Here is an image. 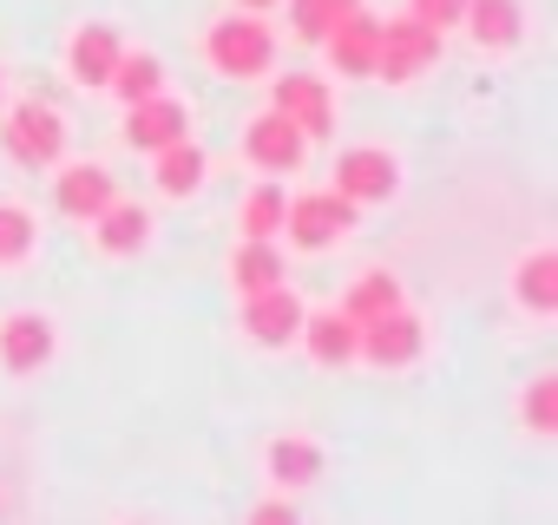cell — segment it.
Instances as JSON below:
<instances>
[{"instance_id":"277c9868","label":"cell","mask_w":558,"mask_h":525,"mask_svg":"<svg viewBox=\"0 0 558 525\" xmlns=\"http://www.w3.org/2000/svg\"><path fill=\"white\" fill-rule=\"evenodd\" d=\"M349 223H355V204H349L342 191H316V197H296V204H283V230H290L303 249H323V243H336Z\"/></svg>"},{"instance_id":"6da1fadb","label":"cell","mask_w":558,"mask_h":525,"mask_svg":"<svg viewBox=\"0 0 558 525\" xmlns=\"http://www.w3.org/2000/svg\"><path fill=\"white\" fill-rule=\"evenodd\" d=\"M204 53H210V66H217L223 80H256V73H269L276 40H269V27H263L256 14H230V21L210 27Z\"/></svg>"},{"instance_id":"7c38bea8","label":"cell","mask_w":558,"mask_h":525,"mask_svg":"<svg viewBox=\"0 0 558 525\" xmlns=\"http://www.w3.org/2000/svg\"><path fill=\"white\" fill-rule=\"evenodd\" d=\"M171 138H184V106L165 99V93L132 99V112H125V145H138V151H165Z\"/></svg>"},{"instance_id":"e0dca14e","label":"cell","mask_w":558,"mask_h":525,"mask_svg":"<svg viewBox=\"0 0 558 525\" xmlns=\"http://www.w3.org/2000/svg\"><path fill=\"white\" fill-rule=\"evenodd\" d=\"M93 223H99V249H112V256H119V249H138V243L151 236V217H145L138 204H119V197H112Z\"/></svg>"},{"instance_id":"7a4b0ae2","label":"cell","mask_w":558,"mask_h":525,"mask_svg":"<svg viewBox=\"0 0 558 525\" xmlns=\"http://www.w3.org/2000/svg\"><path fill=\"white\" fill-rule=\"evenodd\" d=\"M8 158L14 164H27V171H40V164H53L60 151H66V119L53 112V106H40V99H27V106H14L8 112Z\"/></svg>"},{"instance_id":"2e32d148","label":"cell","mask_w":558,"mask_h":525,"mask_svg":"<svg viewBox=\"0 0 558 525\" xmlns=\"http://www.w3.org/2000/svg\"><path fill=\"white\" fill-rule=\"evenodd\" d=\"M303 329H310V355H316L323 368H342V362L362 355V329H355L342 309H323V316H310Z\"/></svg>"},{"instance_id":"d6986e66","label":"cell","mask_w":558,"mask_h":525,"mask_svg":"<svg viewBox=\"0 0 558 525\" xmlns=\"http://www.w3.org/2000/svg\"><path fill=\"white\" fill-rule=\"evenodd\" d=\"M316 473H323L316 440H276V447H269V479H276V486H310Z\"/></svg>"},{"instance_id":"83f0119b","label":"cell","mask_w":558,"mask_h":525,"mask_svg":"<svg viewBox=\"0 0 558 525\" xmlns=\"http://www.w3.org/2000/svg\"><path fill=\"white\" fill-rule=\"evenodd\" d=\"M408 14L421 21V27H434V34H447L460 14H466V0H408Z\"/></svg>"},{"instance_id":"7402d4cb","label":"cell","mask_w":558,"mask_h":525,"mask_svg":"<svg viewBox=\"0 0 558 525\" xmlns=\"http://www.w3.org/2000/svg\"><path fill=\"white\" fill-rule=\"evenodd\" d=\"M395 303H401V283H395V277H362V283H355V290L342 296V316H349V322L362 329V322L388 316Z\"/></svg>"},{"instance_id":"9c48e42d","label":"cell","mask_w":558,"mask_h":525,"mask_svg":"<svg viewBox=\"0 0 558 525\" xmlns=\"http://www.w3.org/2000/svg\"><path fill=\"white\" fill-rule=\"evenodd\" d=\"M0 362H8L14 375H34L53 362V322L34 316V309H14L8 322H0Z\"/></svg>"},{"instance_id":"ffe728a7","label":"cell","mask_w":558,"mask_h":525,"mask_svg":"<svg viewBox=\"0 0 558 525\" xmlns=\"http://www.w3.org/2000/svg\"><path fill=\"white\" fill-rule=\"evenodd\" d=\"M230 270H236V290L250 296V290H269V283H283V256L269 249V236H250V243L236 249V262H230Z\"/></svg>"},{"instance_id":"ac0fdd59","label":"cell","mask_w":558,"mask_h":525,"mask_svg":"<svg viewBox=\"0 0 558 525\" xmlns=\"http://www.w3.org/2000/svg\"><path fill=\"white\" fill-rule=\"evenodd\" d=\"M519 303L551 316L558 309V249H532L525 256V270H519Z\"/></svg>"},{"instance_id":"d4e9b609","label":"cell","mask_w":558,"mask_h":525,"mask_svg":"<svg viewBox=\"0 0 558 525\" xmlns=\"http://www.w3.org/2000/svg\"><path fill=\"white\" fill-rule=\"evenodd\" d=\"M362 8V0H290V14H296V34L303 40H323L342 14H355Z\"/></svg>"},{"instance_id":"52a82bcc","label":"cell","mask_w":558,"mask_h":525,"mask_svg":"<svg viewBox=\"0 0 558 525\" xmlns=\"http://www.w3.org/2000/svg\"><path fill=\"white\" fill-rule=\"evenodd\" d=\"M269 112H283L303 138H323L329 125H336V106H329V86L323 80H310V73H290V80H276V93H269Z\"/></svg>"},{"instance_id":"8992f818","label":"cell","mask_w":558,"mask_h":525,"mask_svg":"<svg viewBox=\"0 0 558 525\" xmlns=\"http://www.w3.org/2000/svg\"><path fill=\"white\" fill-rule=\"evenodd\" d=\"M323 47H329V66H336V73L368 80V73H375V47H381V21H375L368 8H355V14H342V21L323 34Z\"/></svg>"},{"instance_id":"8fae6325","label":"cell","mask_w":558,"mask_h":525,"mask_svg":"<svg viewBox=\"0 0 558 525\" xmlns=\"http://www.w3.org/2000/svg\"><path fill=\"white\" fill-rule=\"evenodd\" d=\"M243 329H250L256 342H269V349H276V342H290V335L303 329V303H296L283 283L250 290V296H243Z\"/></svg>"},{"instance_id":"30bf717a","label":"cell","mask_w":558,"mask_h":525,"mask_svg":"<svg viewBox=\"0 0 558 525\" xmlns=\"http://www.w3.org/2000/svg\"><path fill=\"white\" fill-rule=\"evenodd\" d=\"M336 191H342L349 204H375V197H388V191H395V158H388L381 145H355V151H342V158H336Z\"/></svg>"},{"instance_id":"f546056e","label":"cell","mask_w":558,"mask_h":525,"mask_svg":"<svg viewBox=\"0 0 558 525\" xmlns=\"http://www.w3.org/2000/svg\"><path fill=\"white\" fill-rule=\"evenodd\" d=\"M243 8H276V0H243Z\"/></svg>"},{"instance_id":"4316f807","label":"cell","mask_w":558,"mask_h":525,"mask_svg":"<svg viewBox=\"0 0 558 525\" xmlns=\"http://www.w3.org/2000/svg\"><path fill=\"white\" fill-rule=\"evenodd\" d=\"M525 427H532V434H551V427H558V375L532 381V394H525Z\"/></svg>"},{"instance_id":"f1b7e54d","label":"cell","mask_w":558,"mask_h":525,"mask_svg":"<svg viewBox=\"0 0 558 525\" xmlns=\"http://www.w3.org/2000/svg\"><path fill=\"white\" fill-rule=\"evenodd\" d=\"M250 525H303V518H296V505L269 499V505H256V512H250Z\"/></svg>"},{"instance_id":"603a6c76","label":"cell","mask_w":558,"mask_h":525,"mask_svg":"<svg viewBox=\"0 0 558 525\" xmlns=\"http://www.w3.org/2000/svg\"><path fill=\"white\" fill-rule=\"evenodd\" d=\"M106 86H119V99L132 106V99H151L158 86H165V66L151 60V53H119V66H112V80Z\"/></svg>"},{"instance_id":"3957f363","label":"cell","mask_w":558,"mask_h":525,"mask_svg":"<svg viewBox=\"0 0 558 525\" xmlns=\"http://www.w3.org/2000/svg\"><path fill=\"white\" fill-rule=\"evenodd\" d=\"M440 60V34L434 27H421L414 14H401V21H381V47H375V73L381 80H421L427 66Z\"/></svg>"},{"instance_id":"ba28073f","label":"cell","mask_w":558,"mask_h":525,"mask_svg":"<svg viewBox=\"0 0 558 525\" xmlns=\"http://www.w3.org/2000/svg\"><path fill=\"white\" fill-rule=\"evenodd\" d=\"M303 151H310V138H303L283 112H263V119L243 132V158H250V164H263V171H296V164H303Z\"/></svg>"},{"instance_id":"4fadbf2b","label":"cell","mask_w":558,"mask_h":525,"mask_svg":"<svg viewBox=\"0 0 558 525\" xmlns=\"http://www.w3.org/2000/svg\"><path fill=\"white\" fill-rule=\"evenodd\" d=\"M119 34L112 27H80L73 34V47H66V73L80 80V86H106L112 80V66H119Z\"/></svg>"},{"instance_id":"9a60e30c","label":"cell","mask_w":558,"mask_h":525,"mask_svg":"<svg viewBox=\"0 0 558 525\" xmlns=\"http://www.w3.org/2000/svg\"><path fill=\"white\" fill-rule=\"evenodd\" d=\"M106 204H112V171H106V164H73V171H60V210H66V217L93 223Z\"/></svg>"},{"instance_id":"cb8c5ba5","label":"cell","mask_w":558,"mask_h":525,"mask_svg":"<svg viewBox=\"0 0 558 525\" xmlns=\"http://www.w3.org/2000/svg\"><path fill=\"white\" fill-rule=\"evenodd\" d=\"M283 191H276V184H256L250 197H243V230L250 236H276V230H283Z\"/></svg>"},{"instance_id":"5b68a950","label":"cell","mask_w":558,"mask_h":525,"mask_svg":"<svg viewBox=\"0 0 558 525\" xmlns=\"http://www.w3.org/2000/svg\"><path fill=\"white\" fill-rule=\"evenodd\" d=\"M421 316L408 309V303H395L388 316H375V322H362V355L375 362V368H408L414 355H421Z\"/></svg>"},{"instance_id":"5bb4252c","label":"cell","mask_w":558,"mask_h":525,"mask_svg":"<svg viewBox=\"0 0 558 525\" xmlns=\"http://www.w3.org/2000/svg\"><path fill=\"white\" fill-rule=\"evenodd\" d=\"M460 21L473 27V40H480L486 53H506V47H519V34H525L519 0H466V14H460Z\"/></svg>"},{"instance_id":"44dd1931","label":"cell","mask_w":558,"mask_h":525,"mask_svg":"<svg viewBox=\"0 0 558 525\" xmlns=\"http://www.w3.org/2000/svg\"><path fill=\"white\" fill-rule=\"evenodd\" d=\"M158 184H165L171 197L197 191V184H204V151H197V145H184V138H171V145L158 151Z\"/></svg>"},{"instance_id":"484cf974","label":"cell","mask_w":558,"mask_h":525,"mask_svg":"<svg viewBox=\"0 0 558 525\" xmlns=\"http://www.w3.org/2000/svg\"><path fill=\"white\" fill-rule=\"evenodd\" d=\"M34 249V217L21 204H0V262H21Z\"/></svg>"}]
</instances>
